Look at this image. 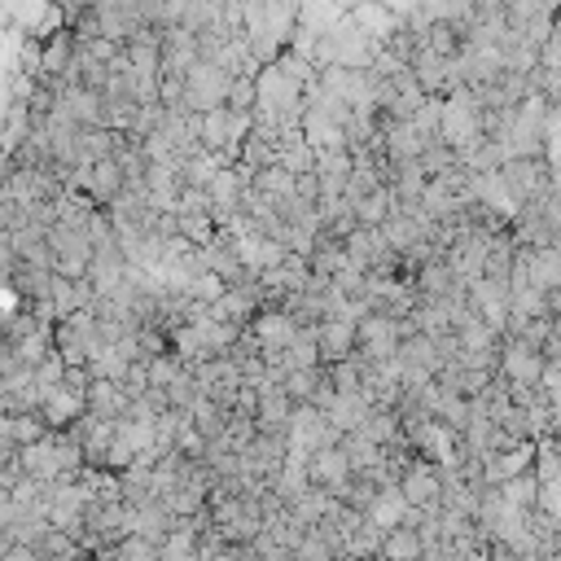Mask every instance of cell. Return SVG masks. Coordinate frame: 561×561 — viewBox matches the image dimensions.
<instances>
[{"label": "cell", "mask_w": 561, "mask_h": 561, "mask_svg": "<svg viewBox=\"0 0 561 561\" xmlns=\"http://www.w3.org/2000/svg\"><path fill=\"white\" fill-rule=\"evenodd\" d=\"M394 491L403 495L408 508H438V495H443V482H438V469L430 460H408V469L394 478Z\"/></svg>", "instance_id": "cell-1"}, {"label": "cell", "mask_w": 561, "mask_h": 561, "mask_svg": "<svg viewBox=\"0 0 561 561\" xmlns=\"http://www.w3.org/2000/svg\"><path fill=\"white\" fill-rule=\"evenodd\" d=\"M311 337H316L320 368L342 364V359H351V355H355V324H342V320H320V324L311 329Z\"/></svg>", "instance_id": "cell-2"}, {"label": "cell", "mask_w": 561, "mask_h": 561, "mask_svg": "<svg viewBox=\"0 0 561 561\" xmlns=\"http://www.w3.org/2000/svg\"><path fill=\"white\" fill-rule=\"evenodd\" d=\"M364 522H368V526H377L381 535H386V530H394V526H403V522H408V504H403V495H399L394 486H381V491L368 500Z\"/></svg>", "instance_id": "cell-3"}, {"label": "cell", "mask_w": 561, "mask_h": 561, "mask_svg": "<svg viewBox=\"0 0 561 561\" xmlns=\"http://www.w3.org/2000/svg\"><path fill=\"white\" fill-rule=\"evenodd\" d=\"M377 561H421V535L412 526H394L381 535Z\"/></svg>", "instance_id": "cell-4"}, {"label": "cell", "mask_w": 561, "mask_h": 561, "mask_svg": "<svg viewBox=\"0 0 561 561\" xmlns=\"http://www.w3.org/2000/svg\"><path fill=\"white\" fill-rule=\"evenodd\" d=\"M44 434H48V430H44V421H39L35 412H13V416H9V447H13V451L39 443Z\"/></svg>", "instance_id": "cell-5"}, {"label": "cell", "mask_w": 561, "mask_h": 561, "mask_svg": "<svg viewBox=\"0 0 561 561\" xmlns=\"http://www.w3.org/2000/svg\"><path fill=\"white\" fill-rule=\"evenodd\" d=\"M0 561H35V552H31V548H18V543H13L9 552H0Z\"/></svg>", "instance_id": "cell-6"}]
</instances>
